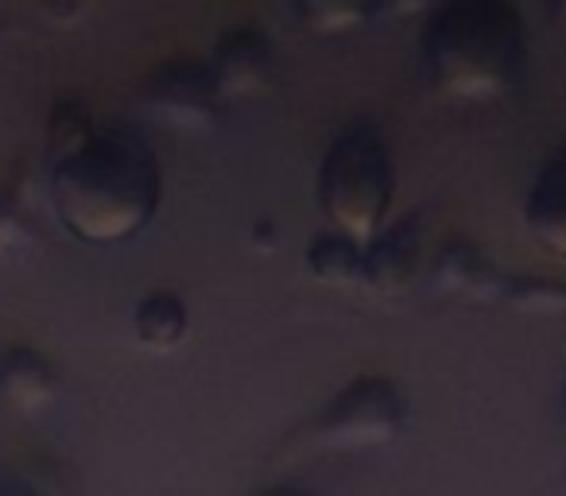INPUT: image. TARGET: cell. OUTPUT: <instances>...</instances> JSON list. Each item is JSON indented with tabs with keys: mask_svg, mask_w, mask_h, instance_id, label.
I'll return each mask as SVG.
<instances>
[{
	"mask_svg": "<svg viewBox=\"0 0 566 496\" xmlns=\"http://www.w3.org/2000/svg\"><path fill=\"white\" fill-rule=\"evenodd\" d=\"M59 221L86 244H120L151 225L164 202L159 159L133 133H97L51 167Z\"/></svg>",
	"mask_w": 566,
	"mask_h": 496,
	"instance_id": "6da1fadb",
	"label": "cell"
},
{
	"mask_svg": "<svg viewBox=\"0 0 566 496\" xmlns=\"http://www.w3.org/2000/svg\"><path fill=\"white\" fill-rule=\"evenodd\" d=\"M423 66L454 102H496L524 74V20L509 0H442L427 20Z\"/></svg>",
	"mask_w": 566,
	"mask_h": 496,
	"instance_id": "7a4b0ae2",
	"label": "cell"
},
{
	"mask_svg": "<svg viewBox=\"0 0 566 496\" xmlns=\"http://www.w3.org/2000/svg\"><path fill=\"white\" fill-rule=\"evenodd\" d=\"M396 198V163L385 136L369 120H354L331 140L318 167V205L334 229L369 244L388 225Z\"/></svg>",
	"mask_w": 566,
	"mask_h": 496,
	"instance_id": "3957f363",
	"label": "cell"
},
{
	"mask_svg": "<svg viewBox=\"0 0 566 496\" xmlns=\"http://www.w3.org/2000/svg\"><path fill=\"white\" fill-rule=\"evenodd\" d=\"M408 426V395L392 377L365 372L349 380L311 423V439L326 450H377Z\"/></svg>",
	"mask_w": 566,
	"mask_h": 496,
	"instance_id": "277c9868",
	"label": "cell"
},
{
	"mask_svg": "<svg viewBox=\"0 0 566 496\" xmlns=\"http://www.w3.org/2000/svg\"><path fill=\"white\" fill-rule=\"evenodd\" d=\"M148 113L164 120L175 133H206L218 117L221 94L213 86L210 63H195V59H171L159 66L148 82Z\"/></svg>",
	"mask_w": 566,
	"mask_h": 496,
	"instance_id": "5b68a950",
	"label": "cell"
},
{
	"mask_svg": "<svg viewBox=\"0 0 566 496\" xmlns=\"http://www.w3.org/2000/svg\"><path fill=\"white\" fill-rule=\"evenodd\" d=\"M221 102H252L275 86V48L260 28H229L210 59Z\"/></svg>",
	"mask_w": 566,
	"mask_h": 496,
	"instance_id": "8992f818",
	"label": "cell"
},
{
	"mask_svg": "<svg viewBox=\"0 0 566 496\" xmlns=\"http://www.w3.org/2000/svg\"><path fill=\"white\" fill-rule=\"evenodd\" d=\"M423 264V221L419 213L385 225L369 244L361 261V284L377 295H403Z\"/></svg>",
	"mask_w": 566,
	"mask_h": 496,
	"instance_id": "52a82bcc",
	"label": "cell"
},
{
	"mask_svg": "<svg viewBox=\"0 0 566 496\" xmlns=\"http://www.w3.org/2000/svg\"><path fill=\"white\" fill-rule=\"evenodd\" d=\"M63 392L59 369L43 353L28 346L0 349V400L17 415H40Z\"/></svg>",
	"mask_w": 566,
	"mask_h": 496,
	"instance_id": "ba28073f",
	"label": "cell"
},
{
	"mask_svg": "<svg viewBox=\"0 0 566 496\" xmlns=\"http://www.w3.org/2000/svg\"><path fill=\"white\" fill-rule=\"evenodd\" d=\"M524 225L539 249L555 261H566V151L551 156L535 171L524 198Z\"/></svg>",
	"mask_w": 566,
	"mask_h": 496,
	"instance_id": "9c48e42d",
	"label": "cell"
},
{
	"mask_svg": "<svg viewBox=\"0 0 566 496\" xmlns=\"http://www.w3.org/2000/svg\"><path fill=\"white\" fill-rule=\"evenodd\" d=\"M509 272H501L478 244L470 241H450L442 244L439 261H434V287L450 295H465V299L493 303L504 295Z\"/></svg>",
	"mask_w": 566,
	"mask_h": 496,
	"instance_id": "30bf717a",
	"label": "cell"
},
{
	"mask_svg": "<svg viewBox=\"0 0 566 496\" xmlns=\"http://www.w3.org/2000/svg\"><path fill=\"white\" fill-rule=\"evenodd\" d=\"M190 334V307L175 292H148L133 307V338L148 353H175Z\"/></svg>",
	"mask_w": 566,
	"mask_h": 496,
	"instance_id": "8fae6325",
	"label": "cell"
},
{
	"mask_svg": "<svg viewBox=\"0 0 566 496\" xmlns=\"http://www.w3.org/2000/svg\"><path fill=\"white\" fill-rule=\"evenodd\" d=\"M361 261H365V244L346 233H338V229H334V233H318L307 249L311 276L326 287L361 284Z\"/></svg>",
	"mask_w": 566,
	"mask_h": 496,
	"instance_id": "7c38bea8",
	"label": "cell"
},
{
	"mask_svg": "<svg viewBox=\"0 0 566 496\" xmlns=\"http://www.w3.org/2000/svg\"><path fill=\"white\" fill-rule=\"evenodd\" d=\"M385 0H295L300 20L318 35H346L369 24Z\"/></svg>",
	"mask_w": 566,
	"mask_h": 496,
	"instance_id": "4fadbf2b",
	"label": "cell"
},
{
	"mask_svg": "<svg viewBox=\"0 0 566 496\" xmlns=\"http://www.w3.org/2000/svg\"><path fill=\"white\" fill-rule=\"evenodd\" d=\"M97 136L94 128V113H90L86 102L78 97H66L51 109V120H48V151H51V163L59 159L74 156L78 148H86L90 140Z\"/></svg>",
	"mask_w": 566,
	"mask_h": 496,
	"instance_id": "5bb4252c",
	"label": "cell"
},
{
	"mask_svg": "<svg viewBox=\"0 0 566 496\" xmlns=\"http://www.w3.org/2000/svg\"><path fill=\"white\" fill-rule=\"evenodd\" d=\"M501 303L524 310V315H566V284L551 276H509Z\"/></svg>",
	"mask_w": 566,
	"mask_h": 496,
	"instance_id": "9a60e30c",
	"label": "cell"
},
{
	"mask_svg": "<svg viewBox=\"0 0 566 496\" xmlns=\"http://www.w3.org/2000/svg\"><path fill=\"white\" fill-rule=\"evenodd\" d=\"M35 241V225H32V213L9 194V190H0V261L17 249H28Z\"/></svg>",
	"mask_w": 566,
	"mask_h": 496,
	"instance_id": "2e32d148",
	"label": "cell"
},
{
	"mask_svg": "<svg viewBox=\"0 0 566 496\" xmlns=\"http://www.w3.org/2000/svg\"><path fill=\"white\" fill-rule=\"evenodd\" d=\"M35 4H40V17L51 28H74L90 12L94 0H35Z\"/></svg>",
	"mask_w": 566,
	"mask_h": 496,
	"instance_id": "e0dca14e",
	"label": "cell"
},
{
	"mask_svg": "<svg viewBox=\"0 0 566 496\" xmlns=\"http://www.w3.org/2000/svg\"><path fill=\"white\" fill-rule=\"evenodd\" d=\"M427 4H431V0H385V4H380V12L408 20V17H416V12H423Z\"/></svg>",
	"mask_w": 566,
	"mask_h": 496,
	"instance_id": "ac0fdd59",
	"label": "cell"
},
{
	"mask_svg": "<svg viewBox=\"0 0 566 496\" xmlns=\"http://www.w3.org/2000/svg\"><path fill=\"white\" fill-rule=\"evenodd\" d=\"M0 496H40L28 481H0Z\"/></svg>",
	"mask_w": 566,
	"mask_h": 496,
	"instance_id": "d6986e66",
	"label": "cell"
},
{
	"mask_svg": "<svg viewBox=\"0 0 566 496\" xmlns=\"http://www.w3.org/2000/svg\"><path fill=\"white\" fill-rule=\"evenodd\" d=\"M547 9H551V20H555V28L566 35V0H547Z\"/></svg>",
	"mask_w": 566,
	"mask_h": 496,
	"instance_id": "ffe728a7",
	"label": "cell"
},
{
	"mask_svg": "<svg viewBox=\"0 0 566 496\" xmlns=\"http://www.w3.org/2000/svg\"><path fill=\"white\" fill-rule=\"evenodd\" d=\"M272 241H280V233H275L268 221H260V225H256V249H264V253H268V244H272Z\"/></svg>",
	"mask_w": 566,
	"mask_h": 496,
	"instance_id": "44dd1931",
	"label": "cell"
},
{
	"mask_svg": "<svg viewBox=\"0 0 566 496\" xmlns=\"http://www.w3.org/2000/svg\"><path fill=\"white\" fill-rule=\"evenodd\" d=\"M260 496H311V493H303V488H287V485H275V488H268V493H260Z\"/></svg>",
	"mask_w": 566,
	"mask_h": 496,
	"instance_id": "7402d4cb",
	"label": "cell"
},
{
	"mask_svg": "<svg viewBox=\"0 0 566 496\" xmlns=\"http://www.w3.org/2000/svg\"><path fill=\"white\" fill-rule=\"evenodd\" d=\"M563 403H566V384H563Z\"/></svg>",
	"mask_w": 566,
	"mask_h": 496,
	"instance_id": "603a6c76",
	"label": "cell"
}]
</instances>
